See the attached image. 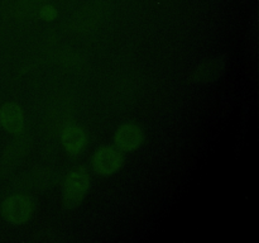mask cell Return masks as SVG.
<instances>
[{
    "mask_svg": "<svg viewBox=\"0 0 259 243\" xmlns=\"http://www.w3.org/2000/svg\"><path fill=\"white\" fill-rule=\"evenodd\" d=\"M32 213V204L29 199L23 195H14L7 199L3 204V214L13 224H22L27 222Z\"/></svg>",
    "mask_w": 259,
    "mask_h": 243,
    "instance_id": "3",
    "label": "cell"
},
{
    "mask_svg": "<svg viewBox=\"0 0 259 243\" xmlns=\"http://www.w3.org/2000/svg\"><path fill=\"white\" fill-rule=\"evenodd\" d=\"M89 189V176L81 170L73 171L67 177L63 186V204L66 208H73L83 199Z\"/></svg>",
    "mask_w": 259,
    "mask_h": 243,
    "instance_id": "2",
    "label": "cell"
},
{
    "mask_svg": "<svg viewBox=\"0 0 259 243\" xmlns=\"http://www.w3.org/2000/svg\"><path fill=\"white\" fill-rule=\"evenodd\" d=\"M30 148V137L29 136H20L15 141L8 146L5 149L4 154L0 161V166L3 170L12 169L14 165H17L25 154L28 153Z\"/></svg>",
    "mask_w": 259,
    "mask_h": 243,
    "instance_id": "5",
    "label": "cell"
},
{
    "mask_svg": "<svg viewBox=\"0 0 259 243\" xmlns=\"http://www.w3.org/2000/svg\"><path fill=\"white\" fill-rule=\"evenodd\" d=\"M121 162H123L121 154L116 149L108 147V148L100 149L95 154L93 165L95 171L99 172V174L110 175L120 167Z\"/></svg>",
    "mask_w": 259,
    "mask_h": 243,
    "instance_id": "6",
    "label": "cell"
},
{
    "mask_svg": "<svg viewBox=\"0 0 259 243\" xmlns=\"http://www.w3.org/2000/svg\"><path fill=\"white\" fill-rule=\"evenodd\" d=\"M0 124L10 133H20L23 129V114L17 104H7L0 110Z\"/></svg>",
    "mask_w": 259,
    "mask_h": 243,
    "instance_id": "7",
    "label": "cell"
},
{
    "mask_svg": "<svg viewBox=\"0 0 259 243\" xmlns=\"http://www.w3.org/2000/svg\"><path fill=\"white\" fill-rule=\"evenodd\" d=\"M72 115L71 101L67 99H57L51 106L47 114V126L51 131H61L67 127L68 120Z\"/></svg>",
    "mask_w": 259,
    "mask_h": 243,
    "instance_id": "4",
    "label": "cell"
},
{
    "mask_svg": "<svg viewBox=\"0 0 259 243\" xmlns=\"http://www.w3.org/2000/svg\"><path fill=\"white\" fill-rule=\"evenodd\" d=\"M78 62H80L78 57L72 52H65L60 57V63L65 67H75V66H77Z\"/></svg>",
    "mask_w": 259,
    "mask_h": 243,
    "instance_id": "12",
    "label": "cell"
},
{
    "mask_svg": "<svg viewBox=\"0 0 259 243\" xmlns=\"http://www.w3.org/2000/svg\"><path fill=\"white\" fill-rule=\"evenodd\" d=\"M115 142L124 151H132L137 148L142 142V132L134 124H125L118 131Z\"/></svg>",
    "mask_w": 259,
    "mask_h": 243,
    "instance_id": "9",
    "label": "cell"
},
{
    "mask_svg": "<svg viewBox=\"0 0 259 243\" xmlns=\"http://www.w3.org/2000/svg\"><path fill=\"white\" fill-rule=\"evenodd\" d=\"M106 10L108 7L104 3H93L86 5L71 18V29L77 33L90 32L103 22Z\"/></svg>",
    "mask_w": 259,
    "mask_h": 243,
    "instance_id": "1",
    "label": "cell"
},
{
    "mask_svg": "<svg viewBox=\"0 0 259 243\" xmlns=\"http://www.w3.org/2000/svg\"><path fill=\"white\" fill-rule=\"evenodd\" d=\"M224 70V61L220 57H214L202 62L194 72V80L197 83H210L219 77Z\"/></svg>",
    "mask_w": 259,
    "mask_h": 243,
    "instance_id": "8",
    "label": "cell"
},
{
    "mask_svg": "<svg viewBox=\"0 0 259 243\" xmlns=\"http://www.w3.org/2000/svg\"><path fill=\"white\" fill-rule=\"evenodd\" d=\"M62 143L70 153H78L86 142L85 132L75 126H67L62 129Z\"/></svg>",
    "mask_w": 259,
    "mask_h": 243,
    "instance_id": "10",
    "label": "cell"
},
{
    "mask_svg": "<svg viewBox=\"0 0 259 243\" xmlns=\"http://www.w3.org/2000/svg\"><path fill=\"white\" fill-rule=\"evenodd\" d=\"M57 17V10H56L55 7L50 4H43L42 7L39 8V18L43 20H53Z\"/></svg>",
    "mask_w": 259,
    "mask_h": 243,
    "instance_id": "11",
    "label": "cell"
}]
</instances>
